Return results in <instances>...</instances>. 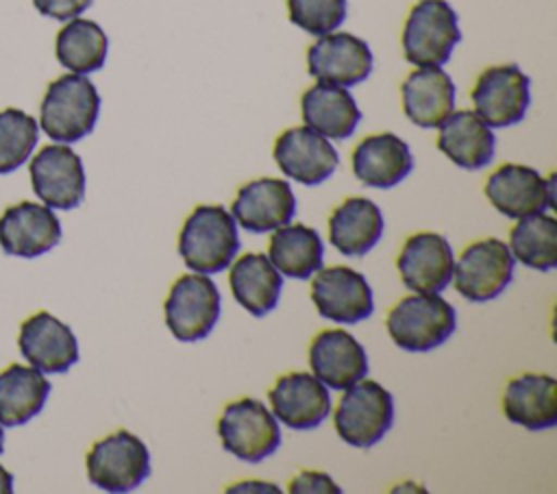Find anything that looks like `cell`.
<instances>
[{"label":"cell","instance_id":"1","mask_svg":"<svg viewBox=\"0 0 557 494\" xmlns=\"http://www.w3.org/2000/svg\"><path fill=\"white\" fill-rule=\"evenodd\" d=\"M237 250V222L222 205H198L178 233V252L191 272H222Z\"/></svg>","mask_w":557,"mask_h":494},{"label":"cell","instance_id":"2","mask_svg":"<svg viewBox=\"0 0 557 494\" xmlns=\"http://www.w3.org/2000/svg\"><path fill=\"white\" fill-rule=\"evenodd\" d=\"M100 113V96L85 74H63L54 78L39 107V126L61 144H72L89 135Z\"/></svg>","mask_w":557,"mask_h":494},{"label":"cell","instance_id":"3","mask_svg":"<svg viewBox=\"0 0 557 494\" xmlns=\"http://www.w3.org/2000/svg\"><path fill=\"white\" fill-rule=\"evenodd\" d=\"M457 316L440 294H413L396 302L385 320L387 333L403 350L424 353L442 346L455 331Z\"/></svg>","mask_w":557,"mask_h":494},{"label":"cell","instance_id":"4","mask_svg":"<svg viewBox=\"0 0 557 494\" xmlns=\"http://www.w3.org/2000/svg\"><path fill=\"white\" fill-rule=\"evenodd\" d=\"M459 39L457 13L446 0H418L403 26V54L418 67H442Z\"/></svg>","mask_w":557,"mask_h":494},{"label":"cell","instance_id":"5","mask_svg":"<svg viewBox=\"0 0 557 494\" xmlns=\"http://www.w3.org/2000/svg\"><path fill=\"white\" fill-rule=\"evenodd\" d=\"M333 422L346 444L370 448L383 440L394 422V398L381 383L363 376L344 390Z\"/></svg>","mask_w":557,"mask_h":494},{"label":"cell","instance_id":"6","mask_svg":"<svg viewBox=\"0 0 557 494\" xmlns=\"http://www.w3.org/2000/svg\"><path fill=\"white\" fill-rule=\"evenodd\" d=\"M89 481L104 492H128L150 474L146 444L131 431H115L98 440L85 459Z\"/></svg>","mask_w":557,"mask_h":494},{"label":"cell","instance_id":"7","mask_svg":"<svg viewBox=\"0 0 557 494\" xmlns=\"http://www.w3.org/2000/svg\"><path fill=\"white\" fill-rule=\"evenodd\" d=\"M222 446L242 461L257 464L281 446V429L272 411L257 398L228 403L218 420Z\"/></svg>","mask_w":557,"mask_h":494},{"label":"cell","instance_id":"8","mask_svg":"<svg viewBox=\"0 0 557 494\" xmlns=\"http://www.w3.org/2000/svg\"><path fill=\"white\" fill-rule=\"evenodd\" d=\"M165 324L178 342L205 339L220 318V292L207 274H183L163 305Z\"/></svg>","mask_w":557,"mask_h":494},{"label":"cell","instance_id":"9","mask_svg":"<svg viewBox=\"0 0 557 494\" xmlns=\"http://www.w3.org/2000/svg\"><path fill=\"white\" fill-rule=\"evenodd\" d=\"M513 261L516 259L505 242L496 237L479 239L466 246L461 257L455 261V289L472 302L492 300L511 283Z\"/></svg>","mask_w":557,"mask_h":494},{"label":"cell","instance_id":"10","mask_svg":"<svg viewBox=\"0 0 557 494\" xmlns=\"http://www.w3.org/2000/svg\"><path fill=\"white\" fill-rule=\"evenodd\" d=\"M529 83V76L516 63L483 70L472 89L474 113L490 128H505L522 122L531 102Z\"/></svg>","mask_w":557,"mask_h":494},{"label":"cell","instance_id":"11","mask_svg":"<svg viewBox=\"0 0 557 494\" xmlns=\"http://www.w3.org/2000/svg\"><path fill=\"white\" fill-rule=\"evenodd\" d=\"M33 192L46 207L74 209L85 198V170L81 157L65 144L44 146L30 161Z\"/></svg>","mask_w":557,"mask_h":494},{"label":"cell","instance_id":"12","mask_svg":"<svg viewBox=\"0 0 557 494\" xmlns=\"http://www.w3.org/2000/svg\"><path fill=\"white\" fill-rule=\"evenodd\" d=\"M485 196L503 215L520 220L555 207V176L544 178L529 165L505 163L487 178Z\"/></svg>","mask_w":557,"mask_h":494},{"label":"cell","instance_id":"13","mask_svg":"<svg viewBox=\"0 0 557 494\" xmlns=\"http://www.w3.org/2000/svg\"><path fill=\"white\" fill-rule=\"evenodd\" d=\"M311 300L322 318L339 324L361 322L374 309L366 276L348 265L320 268L311 283Z\"/></svg>","mask_w":557,"mask_h":494},{"label":"cell","instance_id":"14","mask_svg":"<svg viewBox=\"0 0 557 494\" xmlns=\"http://www.w3.org/2000/svg\"><path fill=\"white\" fill-rule=\"evenodd\" d=\"M274 161L285 176L313 187L335 172L339 155L324 135L309 126H294L276 137Z\"/></svg>","mask_w":557,"mask_h":494},{"label":"cell","instance_id":"15","mask_svg":"<svg viewBox=\"0 0 557 494\" xmlns=\"http://www.w3.org/2000/svg\"><path fill=\"white\" fill-rule=\"evenodd\" d=\"M309 74L318 83L352 87L372 72L370 46L350 33H326L307 50Z\"/></svg>","mask_w":557,"mask_h":494},{"label":"cell","instance_id":"16","mask_svg":"<svg viewBox=\"0 0 557 494\" xmlns=\"http://www.w3.org/2000/svg\"><path fill=\"white\" fill-rule=\"evenodd\" d=\"M396 268L411 292L440 294L453 279V248L440 233H416L403 244Z\"/></svg>","mask_w":557,"mask_h":494},{"label":"cell","instance_id":"17","mask_svg":"<svg viewBox=\"0 0 557 494\" xmlns=\"http://www.w3.org/2000/svg\"><path fill=\"white\" fill-rule=\"evenodd\" d=\"M61 242V222L54 211L37 202H17L0 215V248L11 257H39Z\"/></svg>","mask_w":557,"mask_h":494},{"label":"cell","instance_id":"18","mask_svg":"<svg viewBox=\"0 0 557 494\" xmlns=\"http://www.w3.org/2000/svg\"><path fill=\"white\" fill-rule=\"evenodd\" d=\"M20 353L37 370L67 372L78 361V342L67 324L48 311H37L22 322Z\"/></svg>","mask_w":557,"mask_h":494},{"label":"cell","instance_id":"19","mask_svg":"<svg viewBox=\"0 0 557 494\" xmlns=\"http://www.w3.org/2000/svg\"><path fill=\"white\" fill-rule=\"evenodd\" d=\"M296 213V196L287 181L263 176L239 187L231 215L250 233L274 231L289 224Z\"/></svg>","mask_w":557,"mask_h":494},{"label":"cell","instance_id":"20","mask_svg":"<svg viewBox=\"0 0 557 494\" xmlns=\"http://www.w3.org/2000/svg\"><path fill=\"white\" fill-rule=\"evenodd\" d=\"M272 413L294 431L315 429L331 413L329 387L313 374H283L268 392Z\"/></svg>","mask_w":557,"mask_h":494},{"label":"cell","instance_id":"21","mask_svg":"<svg viewBox=\"0 0 557 494\" xmlns=\"http://www.w3.org/2000/svg\"><path fill=\"white\" fill-rule=\"evenodd\" d=\"M309 366L326 387L346 390L368 374V355L348 331L326 329L311 339Z\"/></svg>","mask_w":557,"mask_h":494},{"label":"cell","instance_id":"22","mask_svg":"<svg viewBox=\"0 0 557 494\" xmlns=\"http://www.w3.org/2000/svg\"><path fill=\"white\" fill-rule=\"evenodd\" d=\"M411 170V150L394 133L368 135L352 150V172L366 187L389 189L398 185Z\"/></svg>","mask_w":557,"mask_h":494},{"label":"cell","instance_id":"23","mask_svg":"<svg viewBox=\"0 0 557 494\" xmlns=\"http://www.w3.org/2000/svg\"><path fill=\"white\" fill-rule=\"evenodd\" d=\"M505 418L527 431H544L557 424V381L550 374H520L503 394Z\"/></svg>","mask_w":557,"mask_h":494},{"label":"cell","instance_id":"24","mask_svg":"<svg viewBox=\"0 0 557 494\" xmlns=\"http://www.w3.org/2000/svg\"><path fill=\"white\" fill-rule=\"evenodd\" d=\"M405 115L422 126L435 128L455 111V83L442 67H418L400 85Z\"/></svg>","mask_w":557,"mask_h":494},{"label":"cell","instance_id":"25","mask_svg":"<svg viewBox=\"0 0 557 494\" xmlns=\"http://www.w3.org/2000/svg\"><path fill=\"white\" fill-rule=\"evenodd\" d=\"M437 148L455 165L463 170H481L494 157V133L474 111H453L440 124Z\"/></svg>","mask_w":557,"mask_h":494},{"label":"cell","instance_id":"26","mask_svg":"<svg viewBox=\"0 0 557 494\" xmlns=\"http://www.w3.org/2000/svg\"><path fill=\"white\" fill-rule=\"evenodd\" d=\"M381 209L363 196L337 205L329 218V239L346 257H363L383 235Z\"/></svg>","mask_w":557,"mask_h":494},{"label":"cell","instance_id":"27","mask_svg":"<svg viewBox=\"0 0 557 494\" xmlns=\"http://www.w3.org/2000/svg\"><path fill=\"white\" fill-rule=\"evenodd\" d=\"M302 120L326 139H346L355 133L361 111L346 87L318 83L300 98Z\"/></svg>","mask_w":557,"mask_h":494},{"label":"cell","instance_id":"28","mask_svg":"<svg viewBox=\"0 0 557 494\" xmlns=\"http://www.w3.org/2000/svg\"><path fill=\"white\" fill-rule=\"evenodd\" d=\"M228 283L235 300L252 316H265L278 305L283 279L265 255L239 257L231 268Z\"/></svg>","mask_w":557,"mask_h":494},{"label":"cell","instance_id":"29","mask_svg":"<svg viewBox=\"0 0 557 494\" xmlns=\"http://www.w3.org/2000/svg\"><path fill=\"white\" fill-rule=\"evenodd\" d=\"M50 394L41 370L11 363L0 372V424L17 427L35 418Z\"/></svg>","mask_w":557,"mask_h":494},{"label":"cell","instance_id":"30","mask_svg":"<svg viewBox=\"0 0 557 494\" xmlns=\"http://www.w3.org/2000/svg\"><path fill=\"white\" fill-rule=\"evenodd\" d=\"M268 259L285 276L309 279L322 268L324 246L318 231L305 224H283L270 237Z\"/></svg>","mask_w":557,"mask_h":494},{"label":"cell","instance_id":"31","mask_svg":"<svg viewBox=\"0 0 557 494\" xmlns=\"http://www.w3.org/2000/svg\"><path fill=\"white\" fill-rule=\"evenodd\" d=\"M109 39L104 30L85 17H72L54 41L57 61L74 74H89L104 65Z\"/></svg>","mask_w":557,"mask_h":494},{"label":"cell","instance_id":"32","mask_svg":"<svg viewBox=\"0 0 557 494\" xmlns=\"http://www.w3.org/2000/svg\"><path fill=\"white\" fill-rule=\"evenodd\" d=\"M509 250L527 268L553 270L557 265V220L544 211L520 218L509 231Z\"/></svg>","mask_w":557,"mask_h":494},{"label":"cell","instance_id":"33","mask_svg":"<svg viewBox=\"0 0 557 494\" xmlns=\"http://www.w3.org/2000/svg\"><path fill=\"white\" fill-rule=\"evenodd\" d=\"M37 122L26 111L9 107L0 111V174L17 170L37 144Z\"/></svg>","mask_w":557,"mask_h":494},{"label":"cell","instance_id":"34","mask_svg":"<svg viewBox=\"0 0 557 494\" xmlns=\"http://www.w3.org/2000/svg\"><path fill=\"white\" fill-rule=\"evenodd\" d=\"M346 0H287L289 22L309 35L333 33L346 17Z\"/></svg>","mask_w":557,"mask_h":494},{"label":"cell","instance_id":"35","mask_svg":"<svg viewBox=\"0 0 557 494\" xmlns=\"http://www.w3.org/2000/svg\"><path fill=\"white\" fill-rule=\"evenodd\" d=\"M35 9L52 20H72L89 9L91 0H33Z\"/></svg>","mask_w":557,"mask_h":494},{"label":"cell","instance_id":"36","mask_svg":"<svg viewBox=\"0 0 557 494\" xmlns=\"http://www.w3.org/2000/svg\"><path fill=\"white\" fill-rule=\"evenodd\" d=\"M289 492H342L339 485H335V481L324 474V472H300L292 483H289Z\"/></svg>","mask_w":557,"mask_h":494},{"label":"cell","instance_id":"37","mask_svg":"<svg viewBox=\"0 0 557 494\" xmlns=\"http://www.w3.org/2000/svg\"><path fill=\"white\" fill-rule=\"evenodd\" d=\"M9 492H13V474L4 466H0V494Z\"/></svg>","mask_w":557,"mask_h":494},{"label":"cell","instance_id":"38","mask_svg":"<svg viewBox=\"0 0 557 494\" xmlns=\"http://www.w3.org/2000/svg\"><path fill=\"white\" fill-rule=\"evenodd\" d=\"M2 446H4V431H2V424H0V453H2Z\"/></svg>","mask_w":557,"mask_h":494}]
</instances>
